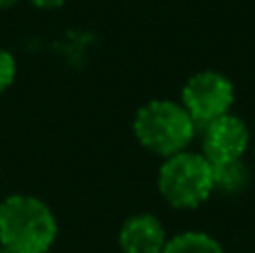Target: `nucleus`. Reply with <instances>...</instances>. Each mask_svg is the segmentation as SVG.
Returning <instances> with one entry per match:
<instances>
[{
    "label": "nucleus",
    "instance_id": "3",
    "mask_svg": "<svg viewBox=\"0 0 255 253\" xmlns=\"http://www.w3.org/2000/svg\"><path fill=\"white\" fill-rule=\"evenodd\" d=\"M157 186L161 197L175 209H197L215 193L213 164L202 152L184 150L166 157L159 168Z\"/></svg>",
    "mask_w": 255,
    "mask_h": 253
},
{
    "label": "nucleus",
    "instance_id": "8",
    "mask_svg": "<svg viewBox=\"0 0 255 253\" xmlns=\"http://www.w3.org/2000/svg\"><path fill=\"white\" fill-rule=\"evenodd\" d=\"M163 253H224L222 245L204 231H184L168 238Z\"/></svg>",
    "mask_w": 255,
    "mask_h": 253
},
{
    "label": "nucleus",
    "instance_id": "7",
    "mask_svg": "<svg viewBox=\"0 0 255 253\" xmlns=\"http://www.w3.org/2000/svg\"><path fill=\"white\" fill-rule=\"evenodd\" d=\"M251 184V170L242 159L213 166V188L222 195H238Z\"/></svg>",
    "mask_w": 255,
    "mask_h": 253
},
{
    "label": "nucleus",
    "instance_id": "12",
    "mask_svg": "<svg viewBox=\"0 0 255 253\" xmlns=\"http://www.w3.org/2000/svg\"><path fill=\"white\" fill-rule=\"evenodd\" d=\"M0 253H7V251H4V249H2V247H0Z\"/></svg>",
    "mask_w": 255,
    "mask_h": 253
},
{
    "label": "nucleus",
    "instance_id": "4",
    "mask_svg": "<svg viewBox=\"0 0 255 253\" xmlns=\"http://www.w3.org/2000/svg\"><path fill=\"white\" fill-rule=\"evenodd\" d=\"M235 101V88L224 74L204 70L193 74L181 90V106L190 115L197 128L229 115Z\"/></svg>",
    "mask_w": 255,
    "mask_h": 253
},
{
    "label": "nucleus",
    "instance_id": "5",
    "mask_svg": "<svg viewBox=\"0 0 255 253\" xmlns=\"http://www.w3.org/2000/svg\"><path fill=\"white\" fill-rule=\"evenodd\" d=\"M249 143H251L249 126L231 112L202 128V155L213 166L242 159Z\"/></svg>",
    "mask_w": 255,
    "mask_h": 253
},
{
    "label": "nucleus",
    "instance_id": "10",
    "mask_svg": "<svg viewBox=\"0 0 255 253\" xmlns=\"http://www.w3.org/2000/svg\"><path fill=\"white\" fill-rule=\"evenodd\" d=\"M29 2L38 9H56L61 4H65V0H29Z\"/></svg>",
    "mask_w": 255,
    "mask_h": 253
},
{
    "label": "nucleus",
    "instance_id": "1",
    "mask_svg": "<svg viewBox=\"0 0 255 253\" xmlns=\"http://www.w3.org/2000/svg\"><path fill=\"white\" fill-rule=\"evenodd\" d=\"M58 238L52 206L29 193L0 202V247L7 253H47Z\"/></svg>",
    "mask_w": 255,
    "mask_h": 253
},
{
    "label": "nucleus",
    "instance_id": "9",
    "mask_svg": "<svg viewBox=\"0 0 255 253\" xmlns=\"http://www.w3.org/2000/svg\"><path fill=\"white\" fill-rule=\"evenodd\" d=\"M18 76V63L9 49L0 47V94L7 92L13 83H16Z\"/></svg>",
    "mask_w": 255,
    "mask_h": 253
},
{
    "label": "nucleus",
    "instance_id": "2",
    "mask_svg": "<svg viewBox=\"0 0 255 253\" xmlns=\"http://www.w3.org/2000/svg\"><path fill=\"white\" fill-rule=\"evenodd\" d=\"M132 132L145 150L166 159L188 150L197 134V126L181 103L154 99L136 110Z\"/></svg>",
    "mask_w": 255,
    "mask_h": 253
},
{
    "label": "nucleus",
    "instance_id": "6",
    "mask_svg": "<svg viewBox=\"0 0 255 253\" xmlns=\"http://www.w3.org/2000/svg\"><path fill=\"white\" fill-rule=\"evenodd\" d=\"M166 242V229L150 213L128 218L119 231V247L124 253H163Z\"/></svg>",
    "mask_w": 255,
    "mask_h": 253
},
{
    "label": "nucleus",
    "instance_id": "11",
    "mask_svg": "<svg viewBox=\"0 0 255 253\" xmlns=\"http://www.w3.org/2000/svg\"><path fill=\"white\" fill-rule=\"evenodd\" d=\"M18 0H0V9H7V7H13Z\"/></svg>",
    "mask_w": 255,
    "mask_h": 253
}]
</instances>
